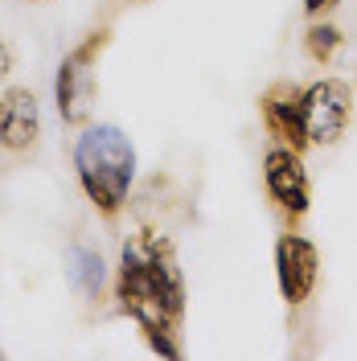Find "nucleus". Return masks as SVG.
I'll use <instances>...</instances> for the list:
<instances>
[{"label": "nucleus", "instance_id": "f257e3e1", "mask_svg": "<svg viewBox=\"0 0 357 361\" xmlns=\"http://www.w3.org/2000/svg\"><path fill=\"white\" fill-rule=\"evenodd\" d=\"M115 304L140 333H177L185 320V275L169 234L140 226L128 234L115 267Z\"/></svg>", "mask_w": 357, "mask_h": 361}, {"label": "nucleus", "instance_id": "20e7f679", "mask_svg": "<svg viewBox=\"0 0 357 361\" xmlns=\"http://www.w3.org/2000/svg\"><path fill=\"white\" fill-rule=\"evenodd\" d=\"M304 152L284 148V144H271L263 152V185H267L271 205L284 214V222L296 226L308 205H313V185H308V169H304Z\"/></svg>", "mask_w": 357, "mask_h": 361}, {"label": "nucleus", "instance_id": "9b49d317", "mask_svg": "<svg viewBox=\"0 0 357 361\" xmlns=\"http://www.w3.org/2000/svg\"><path fill=\"white\" fill-rule=\"evenodd\" d=\"M337 4H341V0H304V13H308V17H325V13H333Z\"/></svg>", "mask_w": 357, "mask_h": 361}, {"label": "nucleus", "instance_id": "1a4fd4ad", "mask_svg": "<svg viewBox=\"0 0 357 361\" xmlns=\"http://www.w3.org/2000/svg\"><path fill=\"white\" fill-rule=\"evenodd\" d=\"M66 279H70V288L83 295V300H99L103 283H107V263H103V255L90 250V247H70Z\"/></svg>", "mask_w": 357, "mask_h": 361}, {"label": "nucleus", "instance_id": "39448f33", "mask_svg": "<svg viewBox=\"0 0 357 361\" xmlns=\"http://www.w3.org/2000/svg\"><path fill=\"white\" fill-rule=\"evenodd\" d=\"M304 119H308V140L320 148L341 144L353 119V87L345 78H316L304 87Z\"/></svg>", "mask_w": 357, "mask_h": 361}, {"label": "nucleus", "instance_id": "f8f14e48", "mask_svg": "<svg viewBox=\"0 0 357 361\" xmlns=\"http://www.w3.org/2000/svg\"><path fill=\"white\" fill-rule=\"evenodd\" d=\"M13 66H17V58H13V45L0 37V78H8V74H13Z\"/></svg>", "mask_w": 357, "mask_h": 361}, {"label": "nucleus", "instance_id": "9d476101", "mask_svg": "<svg viewBox=\"0 0 357 361\" xmlns=\"http://www.w3.org/2000/svg\"><path fill=\"white\" fill-rule=\"evenodd\" d=\"M341 45H345V33H341L333 21H320V17H316V21L308 25V33H304V54L313 58L316 66H329L337 54H341Z\"/></svg>", "mask_w": 357, "mask_h": 361}, {"label": "nucleus", "instance_id": "7ed1b4c3", "mask_svg": "<svg viewBox=\"0 0 357 361\" xmlns=\"http://www.w3.org/2000/svg\"><path fill=\"white\" fill-rule=\"evenodd\" d=\"M107 42H111V33H107V29H95V33H87V37L58 62V74H54V103H58L62 123H70V128H87L90 123L95 99H99L95 66H99V54L107 49Z\"/></svg>", "mask_w": 357, "mask_h": 361}, {"label": "nucleus", "instance_id": "0eeeda50", "mask_svg": "<svg viewBox=\"0 0 357 361\" xmlns=\"http://www.w3.org/2000/svg\"><path fill=\"white\" fill-rule=\"evenodd\" d=\"M259 115H263V128L275 144L304 152L313 140H308V119H304V87L300 82H271L259 94Z\"/></svg>", "mask_w": 357, "mask_h": 361}, {"label": "nucleus", "instance_id": "6e6552de", "mask_svg": "<svg viewBox=\"0 0 357 361\" xmlns=\"http://www.w3.org/2000/svg\"><path fill=\"white\" fill-rule=\"evenodd\" d=\"M42 135V107L29 87H8L0 94V148L29 152Z\"/></svg>", "mask_w": 357, "mask_h": 361}, {"label": "nucleus", "instance_id": "423d86ee", "mask_svg": "<svg viewBox=\"0 0 357 361\" xmlns=\"http://www.w3.org/2000/svg\"><path fill=\"white\" fill-rule=\"evenodd\" d=\"M316 279H320V250L313 238L304 234H279L275 238V283L288 308H300L308 295L316 292Z\"/></svg>", "mask_w": 357, "mask_h": 361}, {"label": "nucleus", "instance_id": "f03ea898", "mask_svg": "<svg viewBox=\"0 0 357 361\" xmlns=\"http://www.w3.org/2000/svg\"><path fill=\"white\" fill-rule=\"evenodd\" d=\"M74 173L87 202L103 218H115L128 205L135 180V148L128 132L115 123H87L83 135L74 140Z\"/></svg>", "mask_w": 357, "mask_h": 361}]
</instances>
